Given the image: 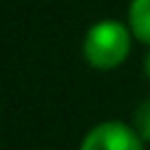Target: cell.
<instances>
[{
  "instance_id": "5b68a950",
  "label": "cell",
  "mask_w": 150,
  "mask_h": 150,
  "mask_svg": "<svg viewBox=\"0 0 150 150\" xmlns=\"http://www.w3.org/2000/svg\"><path fill=\"white\" fill-rule=\"evenodd\" d=\"M143 68H145V75H148V80H150V54L145 56V63H143Z\"/></svg>"
},
{
  "instance_id": "3957f363",
  "label": "cell",
  "mask_w": 150,
  "mask_h": 150,
  "mask_svg": "<svg viewBox=\"0 0 150 150\" xmlns=\"http://www.w3.org/2000/svg\"><path fill=\"white\" fill-rule=\"evenodd\" d=\"M129 23H131V33L141 42L150 45V0H131Z\"/></svg>"
},
{
  "instance_id": "277c9868",
  "label": "cell",
  "mask_w": 150,
  "mask_h": 150,
  "mask_svg": "<svg viewBox=\"0 0 150 150\" xmlns=\"http://www.w3.org/2000/svg\"><path fill=\"white\" fill-rule=\"evenodd\" d=\"M134 129L143 141H150V98H145L134 112Z\"/></svg>"
},
{
  "instance_id": "7a4b0ae2",
  "label": "cell",
  "mask_w": 150,
  "mask_h": 150,
  "mask_svg": "<svg viewBox=\"0 0 150 150\" xmlns=\"http://www.w3.org/2000/svg\"><path fill=\"white\" fill-rule=\"evenodd\" d=\"M80 150H143V148H141V136L131 131L127 124L103 122L84 136Z\"/></svg>"
},
{
  "instance_id": "6da1fadb",
  "label": "cell",
  "mask_w": 150,
  "mask_h": 150,
  "mask_svg": "<svg viewBox=\"0 0 150 150\" xmlns=\"http://www.w3.org/2000/svg\"><path fill=\"white\" fill-rule=\"evenodd\" d=\"M131 47L129 30L117 21H101L87 30L84 38V59L98 70L117 68Z\"/></svg>"
}]
</instances>
